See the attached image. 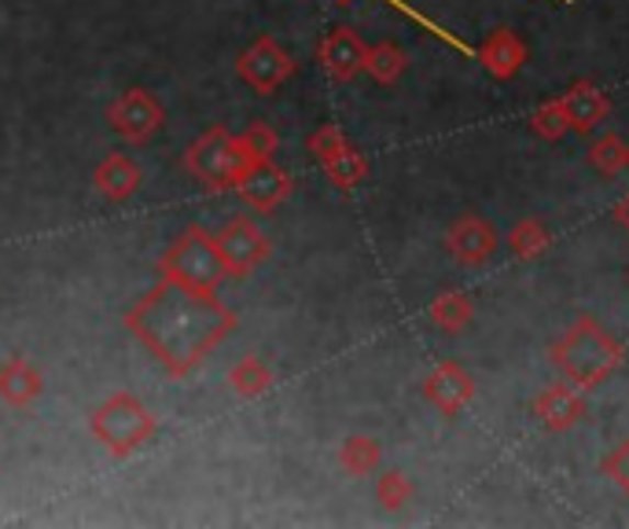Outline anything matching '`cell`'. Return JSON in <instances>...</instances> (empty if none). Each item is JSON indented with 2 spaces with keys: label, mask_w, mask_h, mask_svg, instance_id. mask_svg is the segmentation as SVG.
Wrapping results in <instances>:
<instances>
[{
  "label": "cell",
  "mask_w": 629,
  "mask_h": 529,
  "mask_svg": "<svg viewBox=\"0 0 629 529\" xmlns=\"http://www.w3.org/2000/svg\"><path fill=\"white\" fill-rule=\"evenodd\" d=\"M159 277L184 283L192 291H217L228 269L222 250H217V239L203 225H188L159 258Z\"/></svg>",
  "instance_id": "277c9868"
},
{
  "label": "cell",
  "mask_w": 629,
  "mask_h": 529,
  "mask_svg": "<svg viewBox=\"0 0 629 529\" xmlns=\"http://www.w3.org/2000/svg\"><path fill=\"white\" fill-rule=\"evenodd\" d=\"M533 130H538L541 136H549V140H555V136L568 133L571 122H568V111H563V103H549V108H541L538 119H533Z\"/></svg>",
  "instance_id": "4316f807"
},
{
  "label": "cell",
  "mask_w": 629,
  "mask_h": 529,
  "mask_svg": "<svg viewBox=\"0 0 629 529\" xmlns=\"http://www.w3.org/2000/svg\"><path fill=\"white\" fill-rule=\"evenodd\" d=\"M560 103H563V111H568V122H571L579 133L596 130V125L604 122V114H607L604 92H596L593 85H574V89H571Z\"/></svg>",
  "instance_id": "e0dca14e"
},
{
  "label": "cell",
  "mask_w": 629,
  "mask_h": 529,
  "mask_svg": "<svg viewBox=\"0 0 629 529\" xmlns=\"http://www.w3.org/2000/svg\"><path fill=\"white\" fill-rule=\"evenodd\" d=\"M108 125H111V133H119L125 144H148L151 136L166 125V108L155 92L133 85V89H125L111 100Z\"/></svg>",
  "instance_id": "8992f818"
},
{
  "label": "cell",
  "mask_w": 629,
  "mask_h": 529,
  "mask_svg": "<svg viewBox=\"0 0 629 529\" xmlns=\"http://www.w3.org/2000/svg\"><path fill=\"white\" fill-rule=\"evenodd\" d=\"M364 56H369V45H364L358 30H350V26H335L317 48L321 67L328 70L332 81L358 78V74L364 70Z\"/></svg>",
  "instance_id": "8fae6325"
},
{
  "label": "cell",
  "mask_w": 629,
  "mask_h": 529,
  "mask_svg": "<svg viewBox=\"0 0 629 529\" xmlns=\"http://www.w3.org/2000/svg\"><path fill=\"white\" fill-rule=\"evenodd\" d=\"M512 250L519 254V258H538V254L549 247V236H544V228L538 221H523V225L512 232Z\"/></svg>",
  "instance_id": "484cf974"
},
{
  "label": "cell",
  "mask_w": 629,
  "mask_h": 529,
  "mask_svg": "<svg viewBox=\"0 0 629 529\" xmlns=\"http://www.w3.org/2000/svg\"><path fill=\"white\" fill-rule=\"evenodd\" d=\"M236 74L258 92V97H272V92L295 74V59H291V52L280 45L277 37L261 34V37L250 41L247 52L239 56Z\"/></svg>",
  "instance_id": "ba28073f"
},
{
  "label": "cell",
  "mask_w": 629,
  "mask_h": 529,
  "mask_svg": "<svg viewBox=\"0 0 629 529\" xmlns=\"http://www.w3.org/2000/svg\"><path fill=\"white\" fill-rule=\"evenodd\" d=\"M604 471L611 474V479L622 485V489H629V441H626V446H618L611 457H607Z\"/></svg>",
  "instance_id": "83f0119b"
},
{
  "label": "cell",
  "mask_w": 629,
  "mask_h": 529,
  "mask_svg": "<svg viewBox=\"0 0 629 529\" xmlns=\"http://www.w3.org/2000/svg\"><path fill=\"white\" fill-rule=\"evenodd\" d=\"M92 184L108 203H130L144 184V169L136 166V158L125 151H111L108 158H100V166L92 169Z\"/></svg>",
  "instance_id": "7c38bea8"
},
{
  "label": "cell",
  "mask_w": 629,
  "mask_h": 529,
  "mask_svg": "<svg viewBox=\"0 0 629 529\" xmlns=\"http://www.w3.org/2000/svg\"><path fill=\"white\" fill-rule=\"evenodd\" d=\"M431 320L442 327V331H460V327H468L471 320V305L464 294H442V299H435L431 305Z\"/></svg>",
  "instance_id": "cb8c5ba5"
},
{
  "label": "cell",
  "mask_w": 629,
  "mask_h": 529,
  "mask_svg": "<svg viewBox=\"0 0 629 529\" xmlns=\"http://www.w3.org/2000/svg\"><path fill=\"white\" fill-rule=\"evenodd\" d=\"M589 162L596 173H604V177H618L622 169L629 166V147L618 140V136H604V140H596L593 144V151H589Z\"/></svg>",
  "instance_id": "603a6c76"
},
{
  "label": "cell",
  "mask_w": 629,
  "mask_h": 529,
  "mask_svg": "<svg viewBox=\"0 0 629 529\" xmlns=\"http://www.w3.org/2000/svg\"><path fill=\"white\" fill-rule=\"evenodd\" d=\"M310 151L321 162L324 173H328V181L335 188H342V192L358 188L364 177H369V162H364V155L346 140V133L339 130V125H321V130H313L310 133Z\"/></svg>",
  "instance_id": "52a82bcc"
},
{
  "label": "cell",
  "mask_w": 629,
  "mask_h": 529,
  "mask_svg": "<svg viewBox=\"0 0 629 529\" xmlns=\"http://www.w3.org/2000/svg\"><path fill=\"white\" fill-rule=\"evenodd\" d=\"M250 166L255 162L239 151V140L225 125H210L184 151V169L206 192H236L239 177H244Z\"/></svg>",
  "instance_id": "5b68a950"
},
{
  "label": "cell",
  "mask_w": 629,
  "mask_h": 529,
  "mask_svg": "<svg viewBox=\"0 0 629 529\" xmlns=\"http://www.w3.org/2000/svg\"><path fill=\"white\" fill-rule=\"evenodd\" d=\"M228 386H233L239 397H261L272 386V368L261 361V357L250 353L228 372Z\"/></svg>",
  "instance_id": "44dd1931"
},
{
  "label": "cell",
  "mask_w": 629,
  "mask_h": 529,
  "mask_svg": "<svg viewBox=\"0 0 629 529\" xmlns=\"http://www.w3.org/2000/svg\"><path fill=\"white\" fill-rule=\"evenodd\" d=\"M125 327L166 372L184 379L236 331V313L214 291H192L162 277L125 313Z\"/></svg>",
  "instance_id": "6da1fadb"
},
{
  "label": "cell",
  "mask_w": 629,
  "mask_h": 529,
  "mask_svg": "<svg viewBox=\"0 0 629 529\" xmlns=\"http://www.w3.org/2000/svg\"><path fill=\"white\" fill-rule=\"evenodd\" d=\"M471 394H475V383H471V375L460 364L435 368L431 379L424 383V397L431 401L435 408H442L446 416H457L471 401Z\"/></svg>",
  "instance_id": "5bb4252c"
},
{
  "label": "cell",
  "mask_w": 629,
  "mask_h": 529,
  "mask_svg": "<svg viewBox=\"0 0 629 529\" xmlns=\"http://www.w3.org/2000/svg\"><path fill=\"white\" fill-rule=\"evenodd\" d=\"M582 397L571 386H544L538 401H533V416H538L549 430H568L571 423L582 419Z\"/></svg>",
  "instance_id": "2e32d148"
},
{
  "label": "cell",
  "mask_w": 629,
  "mask_h": 529,
  "mask_svg": "<svg viewBox=\"0 0 629 529\" xmlns=\"http://www.w3.org/2000/svg\"><path fill=\"white\" fill-rule=\"evenodd\" d=\"M214 239H217V250H222V258H225L228 277H250V272L261 269L272 254L266 232H261L250 217L225 221V228L217 232Z\"/></svg>",
  "instance_id": "9c48e42d"
},
{
  "label": "cell",
  "mask_w": 629,
  "mask_h": 529,
  "mask_svg": "<svg viewBox=\"0 0 629 529\" xmlns=\"http://www.w3.org/2000/svg\"><path fill=\"white\" fill-rule=\"evenodd\" d=\"M291 188H295L291 173L269 158V162H255L244 177H239L236 195L244 199L250 210H258V214H272V210L284 206L291 199Z\"/></svg>",
  "instance_id": "30bf717a"
},
{
  "label": "cell",
  "mask_w": 629,
  "mask_h": 529,
  "mask_svg": "<svg viewBox=\"0 0 629 529\" xmlns=\"http://www.w3.org/2000/svg\"><path fill=\"white\" fill-rule=\"evenodd\" d=\"M618 221H622L626 232H629V195L622 199V203H618Z\"/></svg>",
  "instance_id": "f1b7e54d"
},
{
  "label": "cell",
  "mask_w": 629,
  "mask_h": 529,
  "mask_svg": "<svg viewBox=\"0 0 629 529\" xmlns=\"http://www.w3.org/2000/svg\"><path fill=\"white\" fill-rule=\"evenodd\" d=\"M89 430L92 438L100 441L103 449L111 452V457H133L136 449H144L148 441L155 438V430H159V419H155V412L144 405L136 394H111L103 405L92 408L89 416Z\"/></svg>",
  "instance_id": "7a4b0ae2"
},
{
  "label": "cell",
  "mask_w": 629,
  "mask_h": 529,
  "mask_svg": "<svg viewBox=\"0 0 629 529\" xmlns=\"http://www.w3.org/2000/svg\"><path fill=\"white\" fill-rule=\"evenodd\" d=\"M552 361L568 372L579 386H596L615 372L622 361V349L604 327L593 320H579L568 327V335L552 346Z\"/></svg>",
  "instance_id": "3957f363"
},
{
  "label": "cell",
  "mask_w": 629,
  "mask_h": 529,
  "mask_svg": "<svg viewBox=\"0 0 629 529\" xmlns=\"http://www.w3.org/2000/svg\"><path fill=\"white\" fill-rule=\"evenodd\" d=\"M408 67V56L405 48H397L394 41H383V45H372L369 56H364V74L380 85H394L397 78L405 74Z\"/></svg>",
  "instance_id": "ffe728a7"
},
{
  "label": "cell",
  "mask_w": 629,
  "mask_h": 529,
  "mask_svg": "<svg viewBox=\"0 0 629 529\" xmlns=\"http://www.w3.org/2000/svg\"><path fill=\"white\" fill-rule=\"evenodd\" d=\"M449 254H453L457 261L464 264H482L490 258V254L497 250V232L490 221H482L475 214H464L457 221L453 228H449Z\"/></svg>",
  "instance_id": "4fadbf2b"
},
{
  "label": "cell",
  "mask_w": 629,
  "mask_h": 529,
  "mask_svg": "<svg viewBox=\"0 0 629 529\" xmlns=\"http://www.w3.org/2000/svg\"><path fill=\"white\" fill-rule=\"evenodd\" d=\"M482 63H486V70L497 74V78H512L523 63V41L512 34V30H497V34H490V41L482 45Z\"/></svg>",
  "instance_id": "ac0fdd59"
},
{
  "label": "cell",
  "mask_w": 629,
  "mask_h": 529,
  "mask_svg": "<svg viewBox=\"0 0 629 529\" xmlns=\"http://www.w3.org/2000/svg\"><path fill=\"white\" fill-rule=\"evenodd\" d=\"M375 496H380L383 507H391V511H397V507H405L408 500H413V485H408V479L402 471H386L380 474V485H375Z\"/></svg>",
  "instance_id": "d4e9b609"
},
{
  "label": "cell",
  "mask_w": 629,
  "mask_h": 529,
  "mask_svg": "<svg viewBox=\"0 0 629 529\" xmlns=\"http://www.w3.org/2000/svg\"><path fill=\"white\" fill-rule=\"evenodd\" d=\"M383 460V449L375 438H364V434H353V438L342 441L339 449V463L346 474H353V479H361V474H372L375 468H380Z\"/></svg>",
  "instance_id": "d6986e66"
},
{
  "label": "cell",
  "mask_w": 629,
  "mask_h": 529,
  "mask_svg": "<svg viewBox=\"0 0 629 529\" xmlns=\"http://www.w3.org/2000/svg\"><path fill=\"white\" fill-rule=\"evenodd\" d=\"M41 394H45V375H41L26 357H8V361L0 364V401H8V405L15 408H26L34 405Z\"/></svg>",
  "instance_id": "9a60e30c"
},
{
  "label": "cell",
  "mask_w": 629,
  "mask_h": 529,
  "mask_svg": "<svg viewBox=\"0 0 629 529\" xmlns=\"http://www.w3.org/2000/svg\"><path fill=\"white\" fill-rule=\"evenodd\" d=\"M239 151H244L250 162H269L272 155L280 151V133L272 130L269 122H250L244 133H236Z\"/></svg>",
  "instance_id": "7402d4cb"
}]
</instances>
